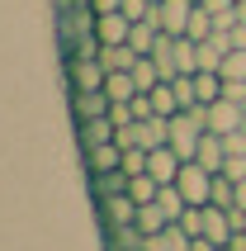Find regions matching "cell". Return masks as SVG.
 <instances>
[{
    "mask_svg": "<svg viewBox=\"0 0 246 251\" xmlns=\"http://www.w3.org/2000/svg\"><path fill=\"white\" fill-rule=\"evenodd\" d=\"M62 76H67V90H104V62L95 57H62Z\"/></svg>",
    "mask_w": 246,
    "mask_h": 251,
    "instance_id": "cell-1",
    "label": "cell"
},
{
    "mask_svg": "<svg viewBox=\"0 0 246 251\" xmlns=\"http://www.w3.org/2000/svg\"><path fill=\"white\" fill-rule=\"evenodd\" d=\"M204 124H208V133H237V128L246 124V104H237V100H213V104H204Z\"/></svg>",
    "mask_w": 246,
    "mask_h": 251,
    "instance_id": "cell-2",
    "label": "cell"
},
{
    "mask_svg": "<svg viewBox=\"0 0 246 251\" xmlns=\"http://www.w3.org/2000/svg\"><path fill=\"white\" fill-rule=\"evenodd\" d=\"M175 190L190 199V204H208V195H213V171H204L199 161H185L180 176H175Z\"/></svg>",
    "mask_w": 246,
    "mask_h": 251,
    "instance_id": "cell-3",
    "label": "cell"
},
{
    "mask_svg": "<svg viewBox=\"0 0 246 251\" xmlns=\"http://www.w3.org/2000/svg\"><path fill=\"white\" fill-rule=\"evenodd\" d=\"M95 209H99V227L109 232V227H133L137 223V204L133 195L123 190V195H109V199H95Z\"/></svg>",
    "mask_w": 246,
    "mask_h": 251,
    "instance_id": "cell-4",
    "label": "cell"
},
{
    "mask_svg": "<svg viewBox=\"0 0 246 251\" xmlns=\"http://www.w3.org/2000/svg\"><path fill=\"white\" fill-rule=\"evenodd\" d=\"M194 10H199V0H156V24H161V33L180 38V33L190 28Z\"/></svg>",
    "mask_w": 246,
    "mask_h": 251,
    "instance_id": "cell-5",
    "label": "cell"
},
{
    "mask_svg": "<svg viewBox=\"0 0 246 251\" xmlns=\"http://www.w3.org/2000/svg\"><path fill=\"white\" fill-rule=\"evenodd\" d=\"M67 95H71V119H76V124H81V119H104L109 104H114L104 90H67Z\"/></svg>",
    "mask_w": 246,
    "mask_h": 251,
    "instance_id": "cell-6",
    "label": "cell"
},
{
    "mask_svg": "<svg viewBox=\"0 0 246 251\" xmlns=\"http://www.w3.org/2000/svg\"><path fill=\"white\" fill-rule=\"evenodd\" d=\"M180 166H185V161H180V152H171V147H151L147 152V176L156 185H175Z\"/></svg>",
    "mask_w": 246,
    "mask_h": 251,
    "instance_id": "cell-7",
    "label": "cell"
},
{
    "mask_svg": "<svg viewBox=\"0 0 246 251\" xmlns=\"http://www.w3.org/2000/svg\"><path fill=\"white\" fill-rule=\"evenodd\" d=\"M237 232V218L232 209H218V204H204V237L208 242H218V247H227Z\"/></svg>",
    "mask_w": 246,
    "mask_h": 251,
    "instance_id": "cell-8",
    "label": "cell"
},
{
    "mask_svg": "<svg viewBox=\"0 0 246 251\" xmlns=\"http://www.w3.org/2000/svg\"><path fill=\"white\" fill-rule=\"evenodd\" d=\"M81 161H85L90 176H104V171H119L123 166V147H119V142H99V147H85Z\"/></svg>",
    "mask_w": 246,
    "mask_h": 251,
    "instance_id": "cell-9",
    "label": "cell"
},
{
    "mask_svg": "<svg viewBox=\"0 0 246 251\" xmlns=\"http://www.w3.org/2000/svg\"><path fill=\"white\" fill-rule=\"evenodd\" d=\"M128 28H133V19H128L123 10H114V14H95V38H99V48L128 43Z\"/></svg>",
    "mask_w": 246,
    "mask_h": 251,
    "instance_id": "cell-10",
    "label": "cell"
},
{
    "mask_svg": "<svg viewBox=\"0 0 246 251\" xmlns=\"http://www.w3.org/2000/svg\"><path fill=\"white\" fill-rule=\"evenodd\" d=\"M76 138H81V152H85V147L114 142V138H119V128H114L109 114H104V119H81V124H76Z\"/></svg>",
    "mask_w": 246,
    "mask_h": 251,
    "instance_id": "cell-11",
    "label": "cell"
},
{
    "mask_svg": "<svg viewBox=\"0 0 246 251\" xmlns=\"http://www.w3.org/2000/svg\"><path fill=\"white\" fill-rule=\"evenodd\" d=\"M156 43H161V24H156V19H133V28H128V48H133L137 57H147Z\"/></svg>",
    "mask_w": 246,
    "mask_h": 251,
    "instance_id": "cell-12",
    "label": "cell"
},
{
    "mask_svg": "<svg viewBox=\"0 0 246 251\" xmlns=\"http://www.w3.org/2000/svg\"><path fill=\"white\" fill-rule=\"evenodd\" d=\"M194 161H199L204 171H213V176H218V171H222V161H227V142H222V133H204V142H199Z\"/></svg>",
    "mask_w": 246,
    "mask_h": 251,
    "instance_id": "cell-13",
    "label": "cell"
},
{
    "mask_svg": "<svg viewBox=\"0 0 246 251\" xmlns=\"http://www.w3.org/2000/svg\"><path fill=\"white\" fill-rule=\"evenodd\" d=\"M194 48H199V43L185 38V33H180V38H171V71H175V76H194V71H199ZM175 76H171V81H175Z\"/></svg>",
    "mask_w": 246,
    "mask_h": 251,
    "instance_id": "cell-14",
    "label": "cell"
},
{
    "mask_svg": "<svg viewBox=\"0 0 246 251\" xmlns=\"http://www.w3.org/2000/svg\"><path fill=\"white\" fill-rule=\"evenodd\" d=\"M194 100L199 104L222 100V71H194Z\"/></svg>",
    "mask_w": 246,
    "mask_h": 251,
    "instance_id": "cell-15",
    "label": "cell"
},
{
    "mask_svg": "<svg viewBox=\"0 0 246 251\" xmlns=\"http://www.w3.org/2000/svg\"><path fill=\"white\" fill-rule=\"evenodd\" d=\"M104 95H109L114 104H128V100L137 95V85H133V71H109V76H104Z\"/></svg>",
    "mask_w": 246,
    "mask_h": 251,
    "instance_id": "cell-16",
    "label": "cell"
},
{
    "mask_svg": "<svg viewBox=\"0 0 246 251\" xmlns=\"http://www.w3.org/2000/svg\"><path fill=\"white\" fill-rule=\"evenodd\" d=\"M99 62H104V71H133L137 52L128 48V43H114V48H99Z\"/></svg>",
    "mask_w": 246,
    "mask_h": 251,
    "instance_id": "cell-17",
    "label": "cell"
},
{
    "mask_svg": "<svg viewBox=\"0 0 246 251\" xmlns=\"http://www.w3.org/2000/svg\"><path fill=\"white\" fill-rule=\"evenodd\" d=\"M147 95H151V109L161 114V119H175V114H180V95H175L171 81H161L156 90H147Z\"/></svg>",
    "mask_w": 246,
    "mask_h": 251,
    "instance_id": "cell-18",
    "label": "cell"
},
{
    "mask_svg": "<svg viewBox=\"0 0 246 251\" xmlns=\"http://www.w3.org/2000/svg\"><path fill=\"white\" fill-rule=\"evenodd\" d=\"M123 190H128V176H123V171H104V176H90V195H95V199L123 195Z\"/></svg>",
    "mask_w": 246,
    "mask_h": 251,
    "instance_id": "cell-19",
    "label": "cell"
},
{
    "mask_svg": "<svg viewBox=\"0 0 246 251\" xmlns=\"http://www.w3.org/2000/svg\"><path fill=\"white\" fill-rule=\"evenodd\" d=\"M156 204H161V213L171 218V223H180V218H185V209H190V199L180 195L175 185H161V195H156Z\"/></svg>",
    "mask_w": 246,
    "mask_h": 251,
    "instance_id": "cell-20",
    "label": "cell"
},
{
    "mask_svg": "<svg viewBox=\"0 0 246 251\" xmlns=\"http://www.w3.org/2000/svg\"><path fill=\"white\" fill-rule=\"evenodd\" d=\"M166 223H171V218L161 213L156 199H151V204H137V232H147V237H151V232H161Z\"/></svg>",
    "mask_w": 246,
    "mask_h": 251,
    "instance_id": "cell-21",
    "label": "cell"
},
{
    "mask_svg": "<svg viewBox=\"0 0 246 251\" xmlns=\"http://www.w3.org/2000/svg\"><path fill=\"white\" fill-rule=\"evenodd\" d=\"M218 33V24H213V14L199 5V10L190 14V28H185V38H194V43H204V38H213Z\"/></svg>",
    "mask_w": 246,
    "mask_h": 251,
    "instance_id": "cell-22",
    "label": "cell"
},
{
    "mask_svg": "<svg viewBox=\"0 0 246 251\" xmlns=\"http://www.w3.org/2000/svg\"><path fill=\"white\" fill-rule=\"evenodd\" d=\"M128 195H133V204H151V199L161 195V185L142 171V176H128Z\"/></svg>",
    "mask_w": 246,
    "mask_h": 251,
    "instance_id": "cell-23",
    "label": "cell"
},
{
    "mask_svg": "<svg viewBox=\"0 0 246 251\" xmlns=\"http://www.w3.org/2000/svg\"><path fill=\"white\" fill-rule=\"evenodd\" d=\"M208 204H218V209H237V185L227 180V176H213V195H208Z\"/></svg>",
    "mask_w": 246,
    "mask_h": 251,
    "instance_id": "cell-24",
    "label": "cell"
},
{
    "mask_svg": "<svg viewBox=\"0 0 246 251\" xmlns=\"http://www.w3.org/2000/svg\"><path fill=\"white\" fill-rule=\"evenodd\" d=\"M222 81H246V48H232L222 57Z\"/></svg>",
    "mask_w": 246,
    "mask_h": 251,
    "instance_id": "cell-25",
    "label": "cell"
},
{
    "mask_svg": "<svg viewBox=\"0 0 246 251\" xmlns=\"http://www.w3.org/2000/svg\"><path fill=\"white\" fill-rule=\"evenodd\" d=\"M123 176H142L147 171V147H123Z\"/></svg>",
    "mask_w": 246,
    "mask_h": 251,
    "instance_id": "cell-26",
    "label": "cell"
},
{
    "mask_svg": "<svg viewBox=\"0 0 246 251\" xmlns=\"http://www.w3.org/2000/svg\"><path fill=\"white\" fill-rule=\"evenodd\" d=\"M180 227H185L190 237H204V204H190L185 218H180Z\"/></svg>",
    "mask_w": 246,
    "mask_h": 251,
    "instance_id": "cell-27",
    "label": "cell"
},
{
    "mask_svg": "<svg viewBox=\"0 0 246 251\" xmlns=\"http://www.w3.org/2000/svg\"><path fill=\"white\" fill-rule=\"evenodd\" d=\"M175 95H180V109H194V104H199V100H194V76H175Z\"/></svg>",
    "mask_w": 246,
    "mask_h": 251,
    "instance_id": "cell-28",
    "label": "cell"
},
{
    "mask_svg": "<svg viewBox=\"0 0 246 251\" xmlns=\"http://www.w3.org/2000/svg\"><path fill=\"white\" fill-rule=\"evenodd\" d=\"M227 156H246V128H237V133H227Z\"/></svg>",
    "mask_w": 246,
    "mask_h": 251,
    "instance_id": "cell-29",
    "label": "cell"
},
{
    "mask_svg": "<svg viewBox=\"0 0 246 251\" xmlns=\"http://www.w3.org/2000/svg\"><path fill=\"white\" fill-rule=\"evenodd\" d=\"M133 114L137 119H151V114H156L151 109V95H133Z\"/></svg>",
    "mask_w": 246,
    "mask_h": 251,
    "instance_id": "cell-30",
    "label": "cell"
},
{
    "mask_svg": "<svg viewBox=\"0 0 246 251\" xmlns=\"http://www.w3.org/2000/svg\"><path fill=\"white\" fill-rule=\"evenodd\" d=\"M208 14H227V10H237V0H199Z\"/></svg>",
    "mask_w": 246,
    "mask_h": 251,
    "instance_id": "cell-31",
    "label": "cell"
},
{
    "mask_svg": "<svg viewBox=\"0 0 246 251\" xmlns=\"http://www.w3.org/2000/svg\"><path fill=\"white\" fill-rule=\"evenodd\" d=\"M90 10L95 14H114V10H123V0H90Z\"/></svg>",
    "mask_w": 246,
    "mask_h": 251,
    "instance_id": "cell-32",
    "label": "cell"
},
{
    "mask_svg": "<svg viewBox=\"0 0 246 251\" xmlns=\"http://www.w3.org/2000/svg\"><path fill=\"white\" fill-rule=\"evenodd\" d=\"M194 251H222L218 242H208V237H194Z\"/></svg>",
    "mask_w": 246,
    "mask_h": 251,
    "instance_id": "cell-33",
    "label": "cell"
},
{
    "mask_svg": "<svg viewBox=\"0 0 246 251\" xmlns=\"http://www.w3.org/2000/svg\"><path fill=\"white\" fill-rule=\"evenodd\" d=\"M237 209H246V180H237Z\"/></svg>",
    "mask_w": 246,
    "mask_h": 251,
    "instance_id": "cell-34",
    "label": "cell"
},
{
    "mask_svg": "<svg viewBox=\"0 0 246 251\" xmlns=\"http://www.w3.org/2000/svg\"><path fill=\"white\" fill-rule=\"evenodd\" d=\"M237 19H242V24H246V0H237Z\"/></svg>",
    "mask_w": 246,
    "mask_h": 251,
    "instance_id": "cell-35",
    "label": "cell"
},
{
    "mask_svg": "<svg viewBox=\"0 0 246 251\" xmlns=\"http://www.w3.org/2000/svg\"><path fill=\"white\" fill-rule=\"evenodd\" d=\"M242 232H246V209H242Z\"/></svg>",
    "mask_w": 246,
    "mask_h": 251,
    "instance_id": "cell-36",
    "label": "cell"
}]
</instances>
